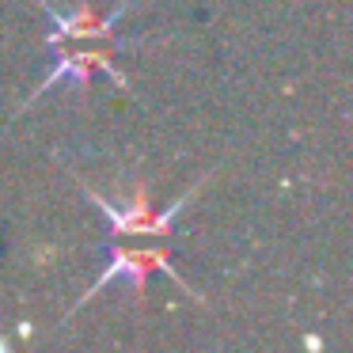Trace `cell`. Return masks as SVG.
<instances>
[{
    "mask_svg": "<svg viewBox=\"0 0 353 353\" xmlns=\"http://www.w3.org/2000/svg\"><path fill=\"white\" fill-rule=\"evenodd\" d=\"M194 194H198V186H194V190L186 194V198H179L175 205H171L168 213H160V216H152V213H148V201H145V198H137L130 209H114L110 201H103L99 194H92V201L103 209V213H107V221L114 224V232H118V236H163V232H171L175 216L186 209V201H190Z\"/></svg>",
    "mask_w": 353,
    "mask_h": 353,
    "instance_id": "cell-1",
    "label": "cell"
},
{
    "mask_svg": "<svg viewBox=\"0 0 353 353\" xmlns=\"http://www.w3.org/2000/svg\"><path fill=\"white\" fill-rule=\"evenodd\" d=\"M152 266H156V270H163V274H171V277H175V266H171V259H168L163 251H114V259L107 262V270H103V277L92 285V292H88V296H95V292H99L103 285L110 281V277H122V274L130 277L133 285H141V281H145V274H148ZM175 281H179V277H175ZM179 285L186 289V281H179ZM186 292H190V289H186Z\"/></svg>",
    "mask_w": 353,
    "mask_h": 353,
    "instance_id": "cell-2",
    "label": "cell"
},
{
    "mask_svg": "<svg viewBox=\"0 0 353 353\" xmlns=\"http://www.w3.org/2000/svg\"><path fill=\"white\" fill-rule=\"evenodd\" d=\"M95 65H99V69H107L110 77H114L118 84H122V88L130 84V80H125L122 72L114 69V65H110V57L103 54V50H65L61 65L46 72V80H42V84H39V92H34V95H42V92H46V88H54V84H57V80H61V77H77L80 84H84V80H88V72H92Z\"/></svg>",
    "mask_w": 353,
    "mask_h": 353,
    "instance_id": "cell-3",
    "label": "cell"
},
{
    "mask_svg": "<svg viewBox=\"0 0 353 353\" xmlns=\"http://www.w3.org/2000/svg\"><path fill=\"white\" fill-rule=\"evenodd\" d=\"M4 350H8V342H4V338H0V353H4Z\"/></svg>",
    "mask_w": 353,
    "mask_h": 353,
    "instance_id": "cell-4",
    "label": "cell"
}]
</instances>
